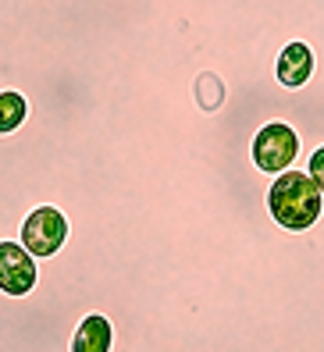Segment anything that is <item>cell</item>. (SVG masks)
Segmentation results:
<instances>
[{
    "label": "cell",
    "mask_w": 324,
    "mask_h": 352,
    "mask_svg": "<svg viewBox=\"0 0 324 352\" xmlns=\"http://www.w3.org/2000/svg\"><path fill=\"white\" fill-rule=\"evenodd\" d=\"M253 164L264 175H281L299 168V132L289 121H268L253 135Z\"/></svg>",
    "instance_id": "obj_3"
},
{
    "label": "cell",
    "mask_w": 324,
    "mask_h": 352,
    "mask_svg": "<svg viewBox=\"0 0 324 352\" xmlns=\"http://www.w3.org/2000/svg\"><path fill=\"white\" fill-rule=\"evenodd\" d=\"M204 72L324 146V0H0V352H324V214L274 224Z\"/></svg>",
    "instance_id": "obj_1"
},
{
    "label": "cell",
    "mask_w": 324,
    "mask_h": 352,
    "mask_svg": "<svg viewBox=\"0 0 324 352\" xmlns=\"http://www.w3.org/2000/svg\"><path fill=\"white\" fill-rule=\"evenodd\" d=\"M72 352H111L114 349V324L104 314H86L72 331Z\"/></svg>",
    "instance_id": "obj_4"
},
{
    "label": "cell",
    "mask_w": 324,
    "mask_h": 352,
    "mask_svg": "<svg viewBox=\"0 0 324 352\" xmlns=\"http://www.w3.org/2000/svg\"><path fill=\"white\" fill-rule=\"evenodd\" d=\"M303 171H307V175L317 182V189L324 192V146H317V150L307 157V168H303Z\"/></svg>",
    "instance_id": "obj_5"
},
{
    "label": "cell",
    "mask_w": 324,
    "mask_h": 352,
    "mask_svg": "<svg viewBox=\"0 0 324 352\" xmlns=\"http://www.w3.org/2000/svg\"><path fill=\"white\" fill-rule=\"evenodd\" d=\"M268 210H271L274 224L285 228V232H307L324 214V192L303 168H289L271 178Z\"/></svg>",
    "instance_id": "obj_2"
}]
</instances>
